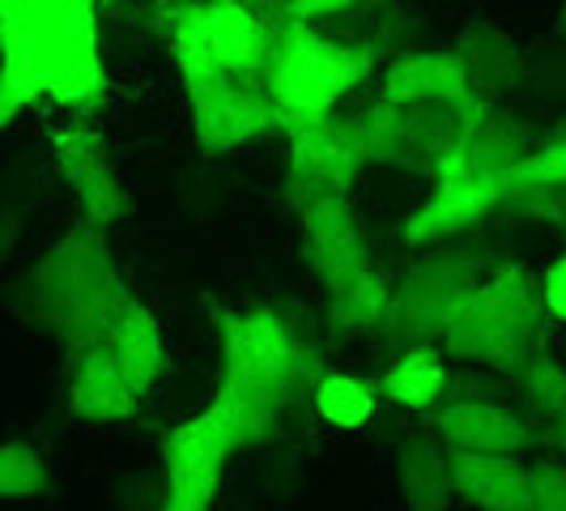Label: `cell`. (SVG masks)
Listing matches in <instances>:
<instances>
[{"label":"cell","instance_id":"obj_1","mask_svg":"<svg viewBox=\"0 0 566 511\" xmlns=\"http://www.w3.org/2000/svg\"><path fill=\"white\" fill-rule=\"evenodd\" d=\"M222 375L209 409L230 430L234 452L269 444L294 405L315 397V384L324 379V350L312 337V315L294 303H260L248 312L222 307L218 299H205Z\"/></svg>","mask_w":566,"mask_h":511},{"label":"cell","instance_id":"obj_2","mask_svg":"<svg viewBox=\"0 0 566 511\" xmlns=\"http://www.w3.org/2000/svg\"><path fill=\"white\" fill-rule=\"evenodd\" d=\"M133 303L137 294L115 264L107 230L85 218L69 222L56 243H48L34 264L4 285V307L27 328L56 341L69 358L112 345Z\"/></svg>","mask_w":566,"mask_h":511},{"label":"cell","instance_id":"obj_3","mask_svg":"<svg viewBox=\"0 0 566 511\" xmlns=\"http://www.w3.org/2000/svg\"><path fill=\"white\" fill-rule=\"evenodd\" d=\"M107 90L94 0H4L0 124L34 98L85 107Z\"/></svg>","mask_w":566,"mask_h":511},{"label":"cell","instance_id":"obj_4","mask_svg":"<svg viewBox=\"0 0 566 511\" xmlns=\"http://www.w3.org/2000/svg\"><path fill=\"white\" fill-rule=\"evenodd\" d=\"M549 312L541 299V282L528 269L503 264L494 278L469 299L452 333L443 337V354L455 367H485L520 384L541 345H549Z\"/></svg>","mask_w":566,"mask_h":511},{"label":"cell","instance_id":"obj_5","mask_svg":"<svg viewBox=\"0 0 566 511\" xmlns=\"http://www.w3.org/2000/svg\"><path fill=\"white\" fill-rule=\"evenodd\" d=\"M379 48L375 43H345L312 22H282L273 34V60H269V94L282 107L285 128L328 119L345 94L375 73Z\"/></svg>","mask_w":566,"mask_h":511},{"label":"cell","instance_id":"obj_6","mask_svg":"<svg viewBox=\"0 0 566 511\" xmlns=\"http://www.w3.org/2000/svg\"><path fill=\"white\" fill-rule=\"evenodd\" d=\"M485 103L473 107H448V103H370L358 115H349L358 145L367 154V167H392L413 179H439L443 170L464 163L469 133L478 124Z\"/></svg>","mask_w":566,"mask_h":511},{"label":"cell","instance_id":"obj_7","mask_svg":"<svg viewBox=\"0 0 566 511\" xmlns=\"http://www.w3.org/2000/svg\"><path fill=\"white\" fill-rule=\"evenodd\" d=\"M490 260L473 248H439L418 255L392 290V312L384 324V341L392 350L434 345L452 333L469 299L490 282Z\"/></svg>","mask_w":566,"mask_h":511},{"label":"cell","instance_id":"obj_8","mask_svg":"<svg viewBox=\"0 0 566 511\" xmlns=\"http://www.w3.org/2000/svg\"><path fill=\"white\" fill-rule=\"evenodd\" d=\"M175 69L192 115V137L205 158H227L239 145L285 133V115L264 82L227 73L205 60H175Z\"/></svg>","mask_w":566,"mask_h":511},{"label":"cell","instance_id":"obj_9","mask_svg":"<svg viewBox=\"0 0 566 511\" xmlns=\"http://www.w3.org/2000/svg\"><path fill=\"white\" fill-rule=\"evenodd\" d=\"M170 56L205 60L227 73L269 85L273 30L239 0H197L170 13Z\"/></svg>","mask_w":566,"mask_h":511},{"label":"cell","instance_id":"obj_10","mask_svg":"<svg viewBox=\"0 0 566 511\" xmlns=\"http://www.w3.org/2000/svg\"><path fill=\"white\" fill-rule=\"evenodd\" d=\"M285 137H290V163H285L282 197L298 218L312 213L324 200L349 197V188L358 184V175L367 167V154L358 145L349 115L294 124V128H285Z\"/></svg>","mask_w":566,"mask_h":511},{"label":"cell","instance_id":"obj_11","mask_svg":"<svg viewBox=\"0 0 566 511\" xmlns=\"http://www.w3.org/2000/svg\"><path fill=\"white\" fill-rule=\"evenodd\" d=\"M230 452H234L230 430L209 405L170 426L163 435V469H167L163 511H213Z\"/></svg>","mask_w":566,"mask_h":511},{"label":"cell","instance_id":"obj_12","mask_svg":"<svg viewBox=\"0 0 566 511\" xmlns=\"http://www.w3.org/2000/svg\"><path fill=\"white\" fill-rule=\"evenodd\" d=\"M52 158H56L60 179L69 184V192L82 205V218L98 230H112L115 222H128L137 213V205L128 197V188L119 184L107 142L90 128V124H69L52 133Z\"/></svg>","mask_w":566,"mask_h":511},{"label":"cell","instance_id":"obj_13","mask_svg":"<svg viewBox=\"0 0 566 511\" xmlns=\"http://www.w3.org/2000/svg\"><path fill=\"white\" fill-rule=\"evenodd\" d=\"M507 200L503 179H482L473 170L452 167L434 179V188L426 192V200L400 222V239L409 248H434V243H448L464 230L482 227L490 213H499Z\"/></svg>","mask_w":566,"mask_h":511},{"label":"cell","instance_id":"obj_14","mask_svg":"<svg viewBox=\"0 0 566 511\" xmlns=\"http://www.w3.org/2000/svg\"><path fill=\"white\" fill-rule=\"evenodd\" d=\"M430 430L448 444V452L473 456H524L533 448H549V426L537 430L524 414L499 400H464V405H439L430 414Z\"/></svg>","mask_w":566,"mask_h":511},{"label":"cell","instance_id":"obj_15","mask_svg":"<svg viewBox=\"0 0 566 511\" xmlns=\"http://www.w3.org/2000/svg\"><path fill=\"white\" fill-rule=\"evenodd\" d=\"M303 260H307L315 282L324 285V294H337L370 273L367 234L345 197L324 200L312 213H303Z\"/></svg>","mask_w":566,"mask_h":511},{"label":"cell","instance_id":"obj_16","mask_svg":"<svg viewBox=\"0 0 566 511\" xmlns=\"http://www.w3.org/2000/svg\"><path fill=\"white\" fill-rule=\"evenodd\" d=\"M452 52L469 73V90L478 103H503L528 82V52L490 18H469L455 34Z\"/></svg>","mask_w":566,"mask_h":511},{"label":"cell","instance_id":"obj_17","mask_svg":"<svg viewBox=\"0 0 566 511\" xmlns=\"http://www.w3.org/2000/svg\"><path fill=\"white\" fill-rule=\"evenodd\" d=\"M379 98L397 107H418V103H448V107H473L469 73L452 48L434 52H400L384 73H379Z\"/></svg>","mask_w":566,"mask_h":511},{"label":"cell","instance_id":"obj_18","mask_svg":"<svg viewBox=\"0 0 566 511\" xmlns=\"http://www.w3.org/2000/svg\"><path fill=\"white\" fill-rule=\"evenodd\" d=\"M455 499L478 511H533V465L520 456L452 452Z\"/></svg>","mask_w":566,"mask_h":511},{"label":"cell","instance_id":"obj_19","mask_svg":"<svg viewBox=\"0 0 566 511\" xmlns=\"http://www.w3.org/2000/svg\"><path fill=\"white\" fill-rule=\"evenodd\" d=\"M137 393L128 384V375L115 363L112 345L90 350L82 358H73L69 375V414L77 423H128L137 418Z\"/></svg>","mask_w":566,"mask_h":511},{"label":"cell","instance_id":"obj_20","mask_svg":"<svg viewBox=\"0 0 566 511\" xmlns=\"http://www.w3.org/2000/svg\"><path fill=\"white\" fill-rule=\"evenodd\" d=\"M397 486L405 511H452V452L434 430H413L397 444Z\"/></svg>","mask_w":566,"mask_h":511},{"label":"cell","instance_id":"obj_21","mask_svg":"<svg viewBox=\"0 0 566 511\" xmlns=\"http://www.w3.org/2000/svg\"><path fill=\"white\" fill-rule=\"evenodd\" d=\"M545 142L537 128L524 115L507 112L499 103H485L473 133H469V149H464V167L482 179H503L515 170L537 145Z\"/></svg>","mask_w":566,"mask_h":511},{"label":"cell","instance_id":"obj_22","mask_svg":"<svg viewBox=\"0 0 566 511\" xmlns=\"http://www.w3.org/2000/svg\"><path fill=\"white\" fill-rule=\"evenodd\" d=\"M448 384H452V358L443 354V345H418V350L397 354V363L384 371L379 397L400 409L426 414V409L443 405Z\"/></svg>","mask_w":566,"mask_h":511},{"label":"cell","instance_id":"obj_23","mask_svg":"<svg viewBox=\"0 0 566 511\" xmlns=\"http://www.w3.org/2000/svg\"><path fill=\"white\" fill-rule=\"evenodd\" d=\"M112 354L119 371L128 375V384H133V393L137 397H149L154 393V384H158V375L167 371V341H163V324H158V315L145 307L142 299L128 307V315L119 320V328H115L112 337Z\"/></svg>","mask_w":566,"mask_h":511},{"label":"cell","instance_id":"obj_24","mask_svg":"<svg viewBox=\"0 0 566 511\" xmlns=\"http://www.w3.org/2000/svg\"><path fill=\"white\" fill-rule=\"evenodd\" d=\"M388 312H392V290L370 269L367 278H358L345 290H337V294H328V303H324V337H328V345H340V341L358 337V333H375V328L388 324Z\"/></svg>","mask_w":566,"mask_h":511},{"label":"cell","instance_id":"obj_25","mask_svg":"<svg viewBox=\"0 0 566 511\" xmlns=\"http://www.w3.org/2000/svg\"><path fill=\"white\" fill-rule=\"evenodd\" d=\"M315 414L337 430H363L375 418V405H379V384L358 379V375H345V371H324V379L315 384Z\"/></svg>","mask_w":566,"mask_h":511},{"label":"cell","instance_id":"obj_26","mask_svg":"<svg viewBox=\"0 0 566 511\" xmlns=\"http://www.w3.org/2000/svg\"><path fill=\"white\" fill-rule=\"evenodd\" d=\"M52 473L48 460L27 439H9L0 448V499H39L48 494Z\"/></svg>","mask_w":566,"mask_h":511},{"label":"cell","instance_id":"obj_27","mask_svg":"<svg viewBox=\"0 0 566 511\" xmlns=\"http://www.w3.org/2000/svg\"><path fill=\"white\" fill-rule=\"evenodd\" d=\"M520 393L528 400V409L537 418H549V423L566 409V367L549 354V345H541V354L533 358L528 375L520 379Z\"/></svg>","mask_w":566,"mask_h":511},{"label":"cell","instance_id":"obj_28","mask_svg":"<svg viewBox=\"0 0 566 511\" xmlns=\"http://www.w3.org/2000/svg\"><path fill=\"white\" fill-rule=\"evenodd\" d=\"M511 388H520V384H511L507 375H494L485 367H452V384H448L443 405H464V400H499L503 405L511 397Z\"/></svg>","mask_w":566,"mask_h":511},{"label":"cell","instance_id":"obj_29","mask_svg":"<svg viewBox=\"0 0 566 511\" xmlns=\"http://www.w3.org/2000/svg\"><path fill=\"white\" fill-rule=\"evenodd\" d=\"M533 511H566V460H533Z\"/></svg>","mask_w":566,"mask_h":511},{"label":"cell","instance_id":"obj_30","mask_svg":"<svg viewBox=\"0 0 566 511\" xmlns=\"http://www.w3.org/2000/svg\"><path fill=\"white\" fill-rule=\"evenodd\" d=\"M541 98L566 94V48H545V56H528V82Z\"/></svg>","mask_w":566,"mask_h":511},{"label":"cell","instance_id":"obj_31","mask_svg":"<svg viewBox=\"0 0 566 511\" xmlns=\"http://www.w3.org/2000/svg\"><path fill=\"white\" fill-rule=\"evenodd\" d=\"M541 299H545V312L549 320L566 324V252L549 260V269L541 273Z\"/></svg>","mask_w":566,"mask_h":511},{"label":"cell","instance_id":"obj_32","mask_svg":"<svg viewBox=\"0 0 566 511\" xmlns=\"http://www.w3.org/2000/svg\"><path fill=\"white\" fill-rule=\"evenodd\" d=\"M354 4H358V0H290L285 22H315V18H333V13L354 9Z\"/></svg>","mask_w":566,"mask_h":511},{"label":"cell","instance_id":"obj_33","mask_svg":"<svg viewBox=\"0 0 566 511\" xmlns=\"http://www.w3.org/2000/svg\"><path fill=\"white\" fill-rule=\"evenodd\" d=\"M549 439H554V448L563 452V460H566V409L549 423Z\"/></svg>","mask_w":566,"mask_h":511},{"label":"cell","instance_id":"obj_34","mask_svg":"<svg viewBox=\"0 0 566 511\" xmlns=\"http://www.w3.org/2000/svg\"><path fill=\"white\" fill-rule=\"evenodd\" d=\"M554 39H558V43H566V0L558 4V18H554Z\"/></svg>","mask_w":566,"mask_h":511}]
</instances>
